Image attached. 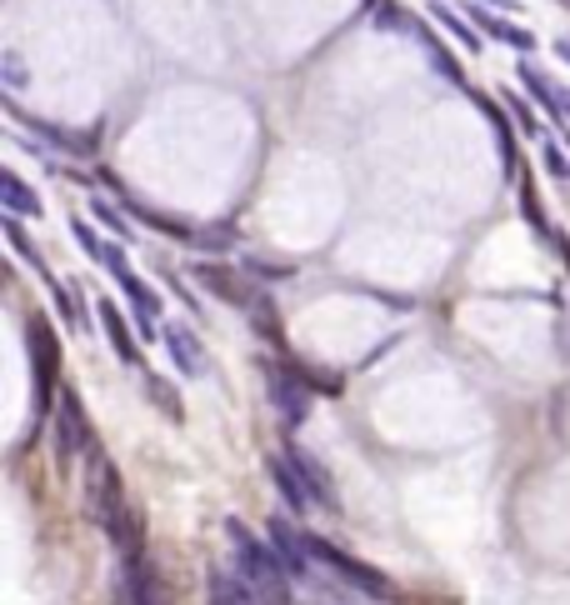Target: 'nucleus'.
<instances>
[{"label":"nucleus","instance_id":"30","mask_svg":"<svg viewBox=\"0 0 570 605\" xmlns=\"http://www.w3.org/2000/svg\"><path fill=\"white\" fill-rule=\"evenodd\" d=\"M560 141H566V145H570V130H566V126H560Z\"/></svg>","mask_w":570,"mask_h":605},{"label":"nucleus","instance_id":"8","mask_svg":"<svg viewBox=\"0 0 570 605\" xmlns=\"http://www.w3.org/2000/svg\"><path fill=\"white\" fill-rule=\"evenodd\" d=\"M95 321H101L105 340H111V350H116V361L120 365H141V331H135V321H126L120 316L116 300H95Z\"/></svg>","mask_w":570,"mask_h":605},{"label":"nucleus","instance_id":"16","mask_svg":"<svg viewBox=\"0 0 570 605\" xmlns=\"http://www.w3.org/2000/svg\"><path fill=\"white\" fill-rule=\"evenodd\" d=\"M210 601H221V605H256L265 601L260 595V585L246 576V570H210Z\"/></svg>","mask_w":570,"mask_h":605},{"label":"nucleus","instance_id":"20","mask_svg":"<svg viewBox=\"0 0 570 605\" xmlns=\"http://www.w3.org/2000/svg\"><path fill=\"white\" fill-rule=\"evenodd\" d=\"M516 76H520V86H526V91L535 95V101L545 105V111H550V116H566V111H560V95H556V86H550V80H545V70L541 65H531V61H520L516 65Z\"/></svg>","mask_w":570,"mask_h":605},{"label":"nucleus","instance_id":"11","mask_svg":"<svg viewBox=\"0 0 570 605\" xmlns=\"http://www.w3.org/2000/svg\"><path fill=\"white\" fill-rule=\"evenodd\" d=\"M160 340H166V350H170V361H176V371L181 375H210V361H206V346L195 340L185 325H176V321H166V331H160Z\"/></svg>","mask_w":570,"mask_h":605},{"label":"nucleus","instance_id":"29","mask_svg":"<svg viewBox=\"0 0 570 605\" xmlns=\"http://www.w3.org/2000/svg\"><path fill=\"white\" fill-rule=\"evenodd\" d=\"M556 95H560V111L570 116V91H566V86H556Z\"/></svg>","mask_w":570,"mask_h":605},{"label":"nucleus","instance_id":"3","mask_svg":"<svg viewBox=\"0 0 570 605\" xmlns=\"http://www.w3.org/2000/svg\"><path fill=\"white\" fill-rule=\"evenodd\" d=\"M265 386H271V406L281 411V421L290 425V430L311 415V390L315 386L296 371V365H285V371L281 365H265Z\"/></svg>","mask_w":570,"mask_h":605},{"label":"nucleus","instance_id":"7","mask_svg":"<svg viewBox=\"0 0 570 605\" xmlns=\"http://www.w3.org/2000/svg\"><path fill=\"white\" fill-rule=\"evenodd\" d=\"M461 11H466L470 21H476V30H480V36L501 40V46H510L516 55H531V51H535V36H531V30H526V26H516V21H510V15H501L495 5H480V0H466Z\"/></svg>","mask_w":570,"mask_h":605},{"label":"nucleus","instance_id":"10","mask_svg":"<svg viewBox=\"0 0 570 605\" xmlns=\"http://www.w3.org/2000/svg\"><path fill=\"white\" fill-rule=\"evenodd\" d=\"M476 95V105H480V116L491 120V130H495V145H501V170H506V181H516V155H520V145H516V116L506 111V101H491V95H480V91H470Z\"/></svg>","mask_w":570,"mask_h":605},{"label":"nucleus","instance_id":"24","mask_svg":"<svg viewBox=\"0 0 570 605\" xmlns=\"http://www.w3.org/2000/svg\"><path fill=\"white\" fill-rule=\"evenodd\" d=\"M70 235H76V245H80V250H86V256H91L95 266H101V260H105V241L95 235V226H86L80 216H70Z\"/></svg>","mask_w":570,"mask_h":605},{"label":"nucleus","instance_id":"28","mask_svg":"<svg viewBox=\"0 0 570 605\" xmlns=\"http://www.w3.org/2000/svg\"><path fill=\"white\" fill-rule=\"evenodd\" d=\"M160 275H166V285H170V291H176V296L185 300V310H195V316H200V300H195V291H191V285H185L181 275H170V271H160Z\"/></svg>","mask_w":570,"mask_h":605},{"label":"nucleus","instance_id":"15","mask_svg":"<svg viewBox=\"0 0 570 605\" xmlns=\"http://www.w3.org/2000/svg\"><path fill=\"white\" fill-rule=\"evenodd\" d=\"M411 40H420V51H426V61L436 65V70H441L445 80H451L455 91H470V80H466V70H461V61H455L451 51H445V40H436V30H430L426 21H415Z\"/></svg>","mask_w":570,"mask_h":605},{"label":"nucleus","instance_id":"17","mask_svg":"<svg viewBox=\"0 0 570 605\" xmlns=\"http://www.w3.org/2000/svg\"><path fill=\"white\" fill-rule=\"evenodd\" d=\"M0 231H5V245H11L15 256L26 260V266L40 275V281L51 275V266H46V256H40V245L26 235V216H15V210H5V216H0Z\"/></svg>","mask_w":570,"mask_h":605},{"label":"nucleus","instance_id":"23","mask_svg":"<svg viewBox=\"0 0 570 605\" xmlns=\"http://www.w3.org/2000/svg\"><path fill=\"white\" fill-rule=\"evenodd\" d=\"M541 166H545V176H556V181H570V145L541 141Z\"/></svg>","mask_w":570,"mask_h":605},{"label":"nucleus","instance_id":"9","mask_svg":"<svg viewBox=\"0 0 570 605\" xmlns=\"http://www.w3.org/2000/svg\"><path fill=\"white\" fill-rule=\"evenodd\" d=\"M285 455H290V465L300 471V480H306V490H311V501L321 505L325 515H340V490H336V480H331V471H325V465L315 461V455L300 451L296 440L285 446Z\"/></svg>","mask_w":570,"mask_h":605},{"label":"nucleus","instance_id":"5","mask_svg":"<svg viewBox=\"0 0 570 605\" xmlns=\"http://www.w3.org/2000/svg\"><path fill=\"white\" fill-rule=\"evenodd\" d=\"M271 545L281 555V566L290 570V580H311L315 561H311V541H306V530L296 526V515H271Z\"/></svg>","mask_w":570,"mask_h":605},{"label":"nucleus","instance_id":"13","mask_svg":"<svg viewBox=\"0 0 570 605\" xmlns=\"http://www.w3.org/2000/svg\"><path fill=\"white\" fill-rule=\"evenodd\" d=\"M5 116L15 120V126H30L40 136V141L46 145H55V151L61 155H86V145H80V136H70V130H61V126H51V120H40V116H26V111H21V105H15V91H5Z\"/></svg>","mask_w":570,"mask_h":605},{"label":"nucleus","instance_id":"25","mask_svg":"<svg viewBox=\"0 0 570 605\" xmlns=\"http://www.w3.org/2000/svg\"><path fill=\"white\" fill-rule=\"evenodd\" d=\"M501 101H506V111L516 116V126H520V136H541V120H535V111L526 101H520L516 91H501Z\"/></svg>","mask_w":570,"mask_h":605},{"label":"nucleus","instance_id":"22","mask_svg":"<svg viewBox=\"0 0 570 605\" xmlns=\"http://www.w3.org/2000/svg\"><path fill=\"white\" fill-rule=\"evenodd\" d=\"M91 210H95V220H101V226H105V231H111V235H116V241H135V226H130V220L126 216H120V210L116 206H111V201H105V195H91Z\"/></svg>","mask_w":570,"mask_h":605},{"label":"nucleus","instance_id":"31","mask_svg":"<svg viewBox=\"0 0 570 605\" xmlns=\"http://www.w3.org/2000/svg\"><path fill=\"white\" fill-rule=\"evenodd\" d=\"M365 5H376V0H365Z\"/></svg>","mask_w":570,"mask_h":605},{"label":"nucleus","instance_id":"12","mask_svg":"<svg viewBox=\"0 0 570 605\" xmlns=\"http://www.w3.org/2000/svg\"><path fill=\"white\" fill-rule=\"evenodd\" d=\"M160 585H156V566L151 561H120L116 566V601H130V605H151L160 601Z\"/></svg>","mask_w":570,"mask_h":605},{"label":"nucleus","instance_id":"4","mask_svg":"<svg viewBox=\"0 0 570 605\" xmlns=\"http://www.w3.org/2000/svg\"><path fill=\"white\" fill-rule=\"evenodd\" d=\"M26 346H30V365H36V396H40V415L51 411V400H61V386H55V335L51 325L40 321V316H30L26 321Z\"/></svg>","mask_w":570,"mask_h":605},{"label":"nucleus","instance_id":"1","mask_svg":"<svg viewBox=\"0 0 570 605\" xmlns=\"http://www.w3.org/2000/svg\"><path fill=\"white\" fill-rule=\"evenodd\" d=\"M225 536H231V551H235L231 566L246 570V576L260 585V595H265V601H290V585H296V580H290V570L281 566L275 545L260 541L256 530H246L241 520H235V515L225 520Z\"/></svg>","mask_w":570,"mask_h":605},{"label":"nucleus","instance_id":"27","mask_svg":"<svg viewBox=\"0 0 570 605\" xmlns=\"http://www.w3.org/2000/svg\"><path fill=\"white\" fill-rule=\"evenodd\" d=\"M0 70H5V91H21V86H26V61L15 51L0 55Z\"/></svg>","mask_w":570,"mask_h":605},{"label":"nucleus","instance_id":"14","mask_svg":"<svg viewBox=\"0 0 570 605\" xmlns=\"http://www.w3.org/2000/svg\"><path fill=\"white\" fill-rule=\"evenodd\" d=\"M271 480H275V495H281L285 511L296 515V520H300V515H311L315 501H311V490H306V480H300V471L290 465V455H285V461L275 455V461H271Z\"/></svg>","mask_w":570,"mask_h":605},{"label":"nucleus","instance_id":"21","mask_svg":"<svg viewBox=\"0 0 570 605\" xmlns=\"http://www.w3.org/2000/svg\"><path fill=\"white\" fill-rule=\"evenodd\" d=\"M145 396H151V406H156V411H166V421H176V425L185 421L181 390L170 386V381H160V375H145Z\"/></svg>","mask_w":570,"mask_h":605},{"label":"nucleus","instance_id":"19","mask_svg":"<svg viewBox=\"0 0 570 605\" xmlns=\"http://www.w3.org/2000/svg\"><path fill=\"white\" fill-rule=\"evenodd\" d=\"M0 201H5V210H15V216H46V206H40V195L30 191L15 170H5L0 176Z\"/></svg>","mask_w":570,"mask_h":605},{"label":"nucleus","instance_id":"2","mask_svg":"<svg viewBox=\"0 0 570 605\" xmlns=\"http://www.w3.org/2000/svg\"><path fill=\"white\" fill-rule=\"evenodd\" d=\"M95 451V430H91V415L80 406V396L70 386H61V400H55V461L70 465L76 455H91Z\"/></svg>","mask_w":570,"mask_h":605},{"label":"nucleus","instance_id":"18","mask_svg":"<svg viewBox=\"0 0 570 605\" xmlns=\"http://www.w3.org/2000/svg\"><path fill=\"white\" fill-rule=\"evenodd\" d=\"M430 21L451 30L466 51H480V30H476V21H470L466 11H451V5H441V0H430Z\"/></svg>","mask_w":570,"mask_h":605},{"label":"nucleus","instance_id":"26","mask_svg":"<svg viewBox=\"0 0 570 605\" xmlns=\"http://www.w3.org/2000/svg\"><path fill=\"white\" fill-rule=\"evenodd\" d=\"M241 266H246L250 275H256V281H290V271H296V266H271V260H241Z\"/></svg>","mask_w":570,"mask_h":605},{"label":"nucleus","instance_id":"6","mask_svg":"<svg viewBox=\"0 0 570 605\" xmlns=\"http://www.w3.org/2000/svg\"><path fill=\"white\" fill-rule=\"evenodd\" d=\"M191 275L206 285V291H216L221 300H231V306H241V310H260V306H265V296H256V291H250L246 275L231 271V266H221V260H195Z\"/></svg>","mask_w":570,"mask_h":605}]
</instances>
